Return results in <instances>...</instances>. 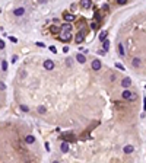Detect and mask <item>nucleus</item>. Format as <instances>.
Listing matches in <instances>:
<instances>
[{
    "label": "nucleus",
    "instance_id": "1",
    "mask_svg": "<svg viewBox=\"0 0 146 163\" xmlns=\"http://www.w3.org/2000/svg\"><path fill=\"white\" fill-rule=\"evenodd\" d=\"M121 96H123V99H126V100H130V102H133V100H136V98H137V95L136 93H133V92H130L127 88L123 90V93H121Z\"/></svg>",
    "mask_w": 146,
    "mask_h": 163
},
{
    "label": "nucleus",
    "instance_id": "2",
    "mask_svg": "<svg viewBox=\"0 0 146 163\" xmlns=\"http://www.w3.org/2000/svg\"><path fill=\"white\" fill-rule=\"evenodd\" d=\"M58 39L62 41V42L70 41V39H72V33H70V31H60V33H58Z\"/></svg>",
    "mask_w": 146,
    "mask_h": 163
},
{
    "label": "nucleus",
    "instance_id": "3",
    "mask_svg": "<svg viewBox=\"0 0 146 163\" xmlns=\"http://www.w3.org/2000/svg\"><path fill=\"white\" fill-rule=\"evenodd\" d=\"M101 67H102L101 61H99L98 58H95V60H93V61H92V68H93V70H95V71H98V70H99Z\"/></svg>",
    "mask_w": 146,
    "mask_h": 163
},
{
    "label": "nucleus",
    "instance_id": "4",
    "mask_svg": "<svg viewBox=\"0 0 146 163\" xmlns=\"http://www.w3.org/2000/svg\"><path fill=\"white\" fill-rule=\"evenodd\" d=\"M44 68H45V70H53V68H54V63L51 61V60H45V61H44Z\"/></svg>",
    "mask_w": 146,
    "mask_h": 163
},
{
    "label": "nucleus",
    "instance_id": "5",
    "mask_svg": "<svg viewBox=\"0 0 146 163\" xmlns=\"http://www.w3.org/2000/svg\"><path fill=\"white\" fill-rule=\"evenodd\" d=\"M63 19H64L66 22H73V21H75V15H72V13H64V15H63Z\"/></svg>",
    "mask_w": 146,
    "mask_h": 163
},
{
    "label": "nucleus",
    "instance_id": "6",
    "mask_svg": "<svg viewBox=\"0 0 146 163\" xmlns=\"http://www.w3.org/2000/svg\"><path fill=\"white\" fill-rule=\"evenodd\" d=\"M91 4H92L91 0H80V6L83 7V9H89Z\"/></svg>",
    "mask_w": 146,
    "mask_h": 163
},
{
    "label": "nucleus",
    "instance_id": "7",
    "mask_svg": "<svg viewBox=\"0 0 146 163\" xmlns=\"http://www.w3.org/2000/svg\"><path fill=\"white\" fill-rule=\"evenodd\" d=\"M130 84H132V79H130V77H124L123 82H121V86L123 88H128Z\"/></svg>",
    "mask_w": 146,
    "mask_h": 163
},
{
    "label": "nucleus",
    "instance_id": "8",
    "mask_svg": "<svg viewBox=\"0 0 146 163\" xmlns=\"http://www.w3.org/2000/svg\"><path fill=\"white\" fill-rule=\"evenodd\" d=\"M123 151H124L126 154H132V153L134 151V147H133V146H130V144H128V146H124Z\"/></svg>",
    "mask_w": 146,
    "mask_h": 163
},
{
    "label": "nucleus",
    "instance_id": "9",
    "mask_svg": "<svg viewBox=\"0 0 146 163\" xmlns=\"http://www.w3.org/2000/svg\"><path fill=\"white\" fill-rule=\"evenodd\" d=\"M23 13H25V9H23V7H18V9L13 10V15H15V16H22Z\"/></svg>",
    "mask_w": 146,
    "mask_h": 163
},
{
    "label": "nucleus",
    "instance_id": "10",
    "mask_svg": "<svg viewBox=\"0 0 146 163\" xmlns=\"http://www.w3.org/2000/svg\"><path fill=\"white\" fill-rule=\"evenodd\" d=\"M132 64H133V67H140V64H142V61H140V58L139 57H134L133 58V61H132Z\"/></svg>",
    "mask_w": 146,
    "mask_h": 163
},
{
    "label": "nucleus",
    "instance_id": "11",
    "mask_svg": "<svg viewBox=\"0 0 146 163\" xmlns=\"http://www.w3.org/2000/svg\"><path fill=\"white\" fill-rule=\"evenodd\" d=\"M60 150H62L63 153H67V151H69V143H67V141L62 143V146H60Z\"/></svg>",
    "mask_w": 146,
    "mask_h": 163
},
{
    "label": "nucleus",
    "instance_id": "12",
    "mask_svg": "<svg viewBox=\"0 0 146 163\" xmlns=\"http://www.w3.org/2000/svg\"><path fill=\"white\" fill-rule=\"evenodd\" d=\"M25 143H28V144L35 143V137H34V135H27V137H25Z\"/></svg>",
    "mask_w": 146,
    "mask_h": 163
},
{
    "label": "nucleus",
    "instance_id": "13",
    "mask_svg": "<svg viewBox=\"0 0 146 163\" xmlns=\"http://www.w3.org/2000/svg\"><path fill=\"white\" fill-rule=\"evenodd\" d=\"M60 31H70L72 32V25L70 23H63L62 28H60Z\"/></svg>",
    "mask_w": 146,
    "mask_h": 163
},
{
    "label": "nucleus",
    "instance_id": "14",
    "mask_svg": "<svg viewBox=\"0 0 146 163\" xmlns=\"http://www.w3.org/2000/svg\"><path fill=\"white\" fill-rule=\"evenodd\" d=\"M76 60H78L80 64H83L85 61H86V57H85L83 54H78V55H76Z\"/></svg>",
    "mask_w": 146,
    "mask_h": 163
},
{
    "label": "nucleus",
    "instance_id": "15",
    "mask_svg": "<svg viewBox=\"0 0 146 163\" xmlns=\"http://www.w3.org/2000/svg\"><path fill=\"white\" fill-rule=\"evenodd\" d=\"M85 39V35H83V32H79L78 35H76V42H78V44H80V42Z\"/></svg>",
    "mask_w": 146,
    "mask_h": 163
},
{
    "label": "nucleus",
    "instance_id": "16",
    "mask_svg": "<svg viewBox=\"0 0 146 163\" xmlns=\"http://www.w3.org/2000/svg\"><path fill=\"white\" fill-rule=\"evenodd\" d=\"M102 48H104L105 53L108 51V48H110V41H108V39H104V41H102Z\"/></svg>",
    "mask_w": 146,
    "mask_h": 163
},
{
    "label": "nucleus",
    "instance_id": "17",
    "mask_svg": "<svg viewBox=\"0 0 146 163\" xmlns=\"http://www.w3.org/2000/svg\"><path fill=\"white\" fill-rule=\"evenodd\" d=\"M50 32L51 33H58V26H57V25H51V26H50Z\"/></svg>",
    "mask_w": 146,
    "mask_h": 163
},
{
    "label": "nucleus",
    "instance_id": "18",
    "mask_svg": "<svg viewBox=\"0 0 146 163\" xmlns=\"http://www.w3.org/2000/svg\"><path fill=\"white\" fill-rule=\"evenodd\" d=\"M107 37H108V32H107V31H102V32L99 33V39H101V41L107 39Z\"/></svg>",
    "mask_w": 146,
    "mask_h": 163
},
{
    "label": "nucleus",
    "instance_id": "19",
    "mask_svg": "<svg viewBox=\"0 0 146 163\" xmlns=\"http://www.w3.org/2000/svg\"><path fill=\"white\" fill-rule=\"evenodd\" d=\"M118 54L121 57H124V47H123V44H118Z\"/></svg>",
    "mask_w": 146,
    "mask_h": 163
},
{
    "label": "nucleus",
    "instance_id": "20",
    "mask_svg": "<svg viewBox=\"0 0 146 163\" xmlns=\"http://www.w3.org/2000/svg\"><path fill=\"white\" fill-rule=\"evenodd\" d=\"M72 138H73L72 134H64V135H63V140H64V141H69V140H72Z\"/></svg>",
    "mask_w": 146,
    "mask_h": 163
},
{
    "label": "nucleus",
    "instance_id": "21",
    "mask_svg": "<svg viewBox=\"0 0 146 163\" xmlns=\"http://www.w3.org/2000/svg\"><path fill=\"white\" fill-rule=\"evenodd\" d=\"M2 70H3V71H6V70H7V61H4V60L2 61Z\"/></svg>",
    "mask_w": 146,
    "mask_h": 163
},
{
    "label": "nucleus",
    "instance_id": "22",
    "mask_svg": "<svg viewBox=\"0 0 146 163\" xmlns=\"http://www.w3.org/2000/svg\"><path fill=\"white\" fill-rule=\"evenodd\" d=\"M115 67L118 68V70H126V68H124V66H123L121 63H115Z\"/></svg>",
    "mask_w": 146,
    "mask_h": 163
},
{
    "label": "nucleus",
    "instance_id": "23",
    "mask_svg": "<svg viewBox=\"0 0 146 163\" xmlns=\"http://www.w3.org/2000/svg\"><path fill=\"white\" fill-rule=\"evenodd\" d=\"M45 111H47L45 106H38V112L40 114H45Z\"/></svg>",
    "mask_w": 146,
    "mask_h": 163
},
{
    "label": "nucleus",
    "instance_id": "24",
    "mask_svg": "<svg viewBox=\"0 0 146 163\" xmlns=\"http://www.w3.org/2000/svg\"><path fill=\"white\" fill-rule=\"evenodd\" d=\"M98 26H99L98 22H92V23H91V28H92V29H98Z\"/></svg>",
    "mask_w": 146,
    "mask_h": 163
},
{
    "label": "nucleus",
    "instance_id": "25",
    "mask_svg": "<svg viewBox=\"0 0 146 163\" xmlns=\"http://www.w3.org/2000/svg\"><path fill=\"white\" fill-rule=\"evenodd\" d=\"M21 109L23 111V112H28V111H29V108H28V106H25V105H22V106H21Z\"/></svg>",
    "mask_w": 146,
    "mask_h": 163
},
{
    "label": "nucleus",
    "instance_id": "26",
    "mask_svg": "<svg viewBox=\"0 0 146 163\" xmlns=\"http://www.w3.org/2000/svg\"><path fill=\"white\" fill-rule=\"evenodd\" d=\"M3 48H4V42L0 39V50H3Z\"/></svg>",
    "mask_w": 146,
    "mask_h": 163
},
{
    "label": "nucleus",
    "instance_id": "27",
    "mask_svg": "<svg viewBox=\"0 0 146 163\" xmlns=\"http://www.w3.org/2000/svg\"><path fill=\"white\" fill-rule=\"evenodd\" d=\"M50 51H51V53H57V50H56V47H50Z\"/></svg>",
    "mask_w": 146,
    "mask_h": 163
},
{
    "label": "nucleus",
    "instance_id": "28",
    "mask_svg": "<svg viewBox=\"0 0 146 163\" xmlns=\"http://www.w3.org/2000/svg\"><path fill=\"white\" fill-rule=\"evenodd\" d=\"M0 89H2V90H4V89H6V86H4V83H2V82H0Z\"/></svg>",
    "mask_w": 146,
    "mask_h": 163
},
{
    "label": "nucleus",
    "instance_id": "29",
    "mask_svg": "<svg viewBox=\"0 0 146 163\" xmlns=\"http://www.w3.org/2000/svg\"><path fill=\"white\" fill-rule=\"evenodd\" d=\"M35 45H38V47H41V48H44V47H45L44 44H42V42H37V44H35Z\"/></svg>",
    "mask_w": 146,
    "mask_h": 163
},
{
    "label": "nucleus",
    "instance_id": "30",
    "mask_svg": "<svg viewBox=\"0 0 146 163\" xmlns=\"http://www.w3.org/2000/svg\"><path fill=\"white\" fill-rule=\"evenodd\" d=\"M95 19H97V21H99V19H101V16H99V13H95Z\"/></svg>",
    "mask_w": 146,
    "mask_h": 163
},
{
    "label": "nucleus",
    "instance_id": "31",
    "mask_svg": "<svg viewBox=\"0 0 146 163\" xmlns=\"http://www.w3.org/2000/svg\"><path fill=\"white\" fill-rule=\"evenodd\" d=\"M66 63H67V66H72V60H70V58H67V61H66Z\"/></svg>",
    "mask_w": 146,
    "mask_h": 163
},
{
    "label": "nucleus",
    "instance_id": "32",
    "mask_svg": "<svg viewBox=\"0 0 146 163\" xmlns=\"http://www.w3.org/2000/svg\"><path fill=\"white\" fill-rule=\"evenodd\" d=\"M10 41H12V42H18V39H16L15 37H10Z\"/></svg>",
    "mask_w": 146,
    "mask_h": 163
},
{
    "label": "nucleus",
    "instance_id": "33",
    "mask_svg": "<svg viewBox=\"0 0 146 163\" xmlns=\"http://www.w3.org/2000/svg\"><path fill=\"white\" fill-rule=\"evenodd\" d=\"M143 109H146V98H143Z\"/></svg>",
    "mask_w": 146,
    "mask_h": 163
},
{
    "label": "nucleus",
    "instance_id": "34",
    "mask_svg": "<svg viewBox=\"0 0 146 163\" xmlns=\"http://www.w3.org/2000/svg\"><path fill=\"white\" fill-rule=\"evenodd\" d=\"M102 10H108V4H104V6H102Z\"/></svg>",
    "mask_w": 146,
    "mask_h": 163
},
{
    "label": "nucleus",
    "instance_id": "35",
    "mask_svg": "<svg viewBox=\"0 0 146 163\" xmlns=\"http://www.w3.org/2000/svg\"><path fill=\"white\" fill-rule=\"evenodd\" d=\"M126 2H127V0H118V3H120V4H124Z\"/></svg>",
    "mask_w": 146,
    "mask_h": 163
}]
</instances>
